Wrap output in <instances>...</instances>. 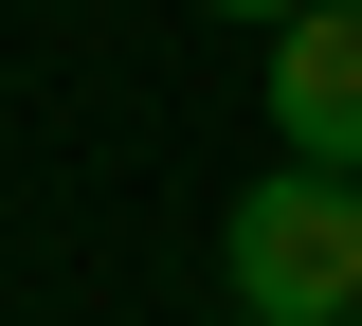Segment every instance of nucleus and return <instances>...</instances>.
Returning <instances> with one entry per match:
<instances>
[{"label": "nucleus", "instance_id": "nucleus-2", "mask_svg": "<svg viewBox=\"0 0 362 326\" xmlns=\"http://www.w3.org/2000/svg\"><path fill=\"white\" fill-rule=\"evenodd\" d=\"M272 127L362 182V0H308V18L272 37Z\"/></svg>", "mask_w": 362, "mask_h": 326}, {"label": "nucleus", "instance_id": "nucleus-3", "mask_svg": "<svg viewBox=\"0 0 362 326\" xmlns=\"http://www.w3.org/2000/svg\"><path fill=\"white\" fill-rule=\"evenodd\" d=\"M218 18H272V37H290V18H308V0H218Z\"/></svg>", "mask_w": 362, "mask_h": 326}, {"label": "nucleus", "instance_id": "nucleus-1", "mask_svg": "<svg viewBox=\"0 0 362 326\" xmlns=\"http://www.w3.org/2000/svg\"><path fill=\"white\" fill-rule=\"evenodd\" d=\"M218 272H235L254 326H344L362 308V182H344V163H272V182L235 199Z\"/></svg>", "mask_w": 362, "mask_h": 326}, {"label": "nucleus", "instance_id": "nucleus-4", "mask_svg": "<svg viewBox=\"0 0 362 326\" xmlns=\"http://www.w3.org/2000/svg\"><path fill=\"white\" fill-rule=\"evenodd\" d=\"M344 326H362V308H344Z\"/></svg>", "mask_w": 362, "mask_h": 326}]
</instances>
